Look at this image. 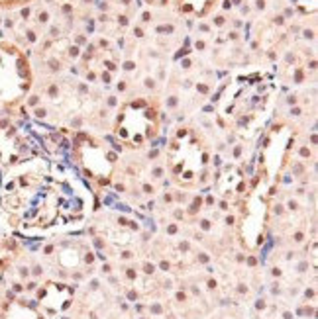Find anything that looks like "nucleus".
Listing matches in <instances>:
<instances>
[{"mask_svg":"<svg viewBox=\"0 0 318 319\" xmlns=\"http://www.w3.org/2000/svg\"><path fill=\"white\" fill-rule=\"evenodd\" d=\"M216 0H179L181 12L185 14H195V16H204L212 8Z\"/></svg>","mask_w":318,"mask_h":319,"instance_id":"7ed1b4c3","label":"nucleus"},{"mask_svg":"<svg viewBox=\"0 0 318 319\" xmlns=\"http://www.w3.org/2000/svg\"><path fill=\"white\" fill-rule=\"evenodd\" d=\"M157 110L145 100L126 104L118 116L116 133L132 147H143L157 135Z\"/></svg>","mask_w":318,"mask_h":319,"instance_id":"f257e3e1","label":"nucleus"},{"mask_svg":"<svg viewBox=\"0 0 318 319\" xmlns=\"http://www.w3.org/2000/svg\"><path fill=\"white\" fill-rule=\"evenodd\" d=\"M24 2H28V0H0V6L10 8V6H20V4H24Z\"/></svg>","mask_w":318,"mask_h":319,"instance_id":"20e7f679","label":"nucleus"},{"mask_svg":"<svg viewBox=\"0 0 318 319\" xmlns=\"http://www.w3.org/2000/svg\"><path fill=\"white\" fill-rule=\"evenodd\" d=\"M147 2H151V4H163L165 0H147Z\"/></svg>","mask_w":318,"mask_h":319,"instance_id":"39448f33","label":"nucleus"},{"mask_svg":"<svg viewBox=\"0 0 318 319\" xmlns=\"http://www.w3.org/2000/svg\"><path fill=\"white\" fill-rule=\"evenodd\" d=\"M32 70L18 47L0 43V102H16L28 92Z\"/></svg>","mask_w":318,"mask_h":319,"instance_id":"f03ea898","label":"nucleus"}]
</instances>
